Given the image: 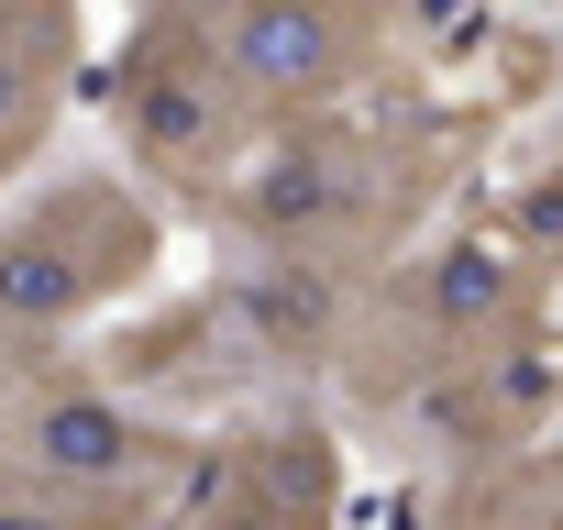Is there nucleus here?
Masks as SVG:
<instances>
[{"label":"nucleus","mask_w":563,"mask_h":530,"mask_svg":"<svg viewBox=\"0 0 563 530\" xmlns=\"http://www.w3.org/2000/svg\"><path fill=\"white\" fill-rule=\"evenodd\" d=\"M155 475H166V431L111 376L67 365L56 343L23 365L12 398H0V486H12V497H45V508L111 530Z\"/></svg>","instance_id":"1"},{"label":"nucleus","mask_w":563,"mask_h":530,"mask_svg":"<svg viewBox=\"0 0 563 530\" xmlns=\"http://www.w3.org/2000/svg\"><path fill=\"white\" fill-rule=\"evenodd\" d=\"M155 254V221L111 188V177H56L34 199L0 210V332L56 343L89 310H111Z\"/></svg>","instance_id":"2"},{"label":"nucleus","mask_w":563,"mask_h":530,"mask_svg":"<svg viewBox=\"0 0 563 530\" xmlns=\"http://www.w3.org/2000/svg\"><path fill=\"white\" fill-rule=\"evenodd\" d=\"M210 45H221V67H232L243 100H310V89H332L354 67L343 0H221Z\"/></svg>","instance_id":"3"},{"label":"nucleus","mask_w":563,"mask_h":530,"mask_svg":"<svg viewBox=\"0 0 563 530\" xmlns=\"http://www.w3.org/2000/svg\"><path fill=\"white\" fill-rule=\"evenodd\" d=\"M78 89V0H0V188H12Z\"/></svg>","instance_id":"4"},{"label":"nucleus","mask_w":563,"mask_h":530,"mask_svg":"<svg viewBox=\"0 0 563 530\" xmlns=\"http://www.w3.org/2000/svg\"><path fill=\"white\" fill-rule=\"evenodd\" d=\"M321 497H332V475L310 442H254L221 475H199V497L166 530H321Z\"/></svg>","instance_id":"5"},{"label":"nucleus","mask_w":563,"mask_h":530,"mask_svg":"<svg viewBox=\"0 0 563 530\" xmlns=\"http://www.w3.org/2000/svg\"><path fill=\"white\" fill-rule=\"evenodd\" d=\"M0 530H100V519H67V508H45V497H12V486H0Z\"/></svg>","instance_id":"6"}]
</instances>
